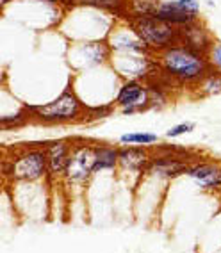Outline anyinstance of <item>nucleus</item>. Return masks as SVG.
<instances>
[{"label":"nucleus","instance_id":"obj_1","mask_svg":"<svg viewBox=\"0 0 221 253\" xmlns=\"http://www.w3.org/2000/svg\"><path fill=\"white\" fill-rule=\"evenodd\" d=\"M155 64L168 81L182 84V86L184 84L196 86L205 77V73L211 70L207 54L189 48L182 43H177V45L157 52Z\"/></svg>","mask_w":221,"mask_h":253},{"label":"nucleus","instance_id":"obj_2","mask_svg":"<svg viewBox=\"0 0 221 253\" xmlns=\"http://www.w3.org/2000/svg\"><path fill=\"white\" fill-rule=\"evenodd\" d=\"M31 118L38 123L45 125H61V123L84 122L88 105L81 102L72 87L64 89L57 98L43 105H25Z\"/></svg>","mask_w":221,"mask_h":253},{"label":"nucleus","instance_id":"obj_3","mask_svg":"<svg viewBox=\"0 0 221 253\" xmlns=\"http://www.w3.org/2000/svg\"><path fill=\"white\" fill-rule=\"evenodd\" d=\"M48 175L45 146L23 148L4 161V176L13 182H38Z\"/></svg>","mask_w":221,"mask_h":253},{"label":"nucleus","instance_id":"obj_4","mask_svg":"<svg viewBox=\"0 0 221 253\" xmlns=\"http://www.w3.org/2000/svg\"><path fill=\"white\" fill-rule=\"evenodd\" d=\"M127 23L134 29V32L146 43L152 54H157L161 50L178 43V27L164 22L159 16H137L129 18Z\"/></svg>","mask_w":221,"mask_h":253},{"label":"nucleus","instance_id":"obj_5","mask_svg":"<svg viewBox=\"0 0 221 253\" xmlns=\"http://www.w3.org/2000/svg\"><path fill=\"white\" fill-rule=\"evenodd\" d=\"M91 175H95V145L72 141V155L63 178L70 185H84Z\"/></svg>","mask_w":221,"mask_h":253},{"label":"nucleus","instance_id":"obj_6","mask_svg":"<svg viewBox=\"0 0 221 253\" xmlns=\"http://www.w3.org/2000/svg\"><path fill=\"white\" fill-rule=\"evenodd\" d=\"M114 105L129 116L134 113H143L152 107L150 86H146L139 79H127L114 96Z\"/></svg>","mask_w":221,"mask_h":253},{"label":"nucleus","instance_id":"obj_7","mask_svg":"<svg viewBox=\"0 0 221 253\" xmlns=\"http://www.w3.org/2000/svg\"><path fill=\"white\" fill-rule=\"evenodd\" d=\"M200 14V0H168L161 2L155 16L175 27L196 22Z\"/></svg>","mask_w":221,"mask_h":253},{"label":"nucleus","instance_id":"obj_8","mask_svg":"<svg viewBox=\"0 0 221 253\" xmlns=\"http://www.w3.org/2000/svg\"><path fill=\"white\" fill-rule=\"evenodd\" d=\"M113 66L127 79H146L154 63L146 54H116Z\"/></svg>","mask_w":221,"mask_h":253},{"label":"nucleus","instance_id":"obj_9","mask_svg":"<svg viewBox=\"0 0 221 253\" xmlns=\"http://www.w3.org/2000/svg\"><path fill=\"white\" fill-rule=\"evenodd\" d=\"M45 152L46 161H48V175L46 176L52 178V180L63 178L68 161H70V155H72V141L57 139L52 141V143H46Z\"/></svg>","mask_w":221,"mask_h":253},{"label":"nucleus","instance_id":"obj_10","mask_svg":"<svg viewBox=\"0 0 221 253\" xmlns=\"http://www.w3.org/2000/svg\"><path fill=\"white\" fill-rule=\"evenodd\" d=\"M185 175L193 178L198 187L207 191L221 189V164L207 163V161H196L189 164L185 169Z\"/></svg>","mask_w":221,"mask_h":253},{"label":"nucleus","instance_id":"obj_11","mask_svg":"<svg viewBox=\"0 0 221 253\" xmlns=\"http://www.w3.org/2000/svg\"><path fill=\"white\" fill-rule=\"evenodd\" d=\"M178 43L193 50H198V52H203V54H209L211 46L214 45V40H212L211 32L196 20V22L178 27Z\"/></svg>","mask_w":221,"mask_h":253},{"label":"nucleus","instance_id":"obj_12","mask_svg":"<svg viewBox=\"0 0 221 253\" xmlns=\"http://www.w3.org/2000/svg\"><path fill=\"white\" fill-rule=\"evenodd\" d=\"M109 45L116 54H152L143 40L134 32V29L129 25V29H118L109 38Z\"/></svg>","mask_w":221,"mask_h":253},{"label":"nucleus","instance_id":"obj_13","mask_svg":"<svg viewBox=\"0 0 221 253\" xmlns=\"http://www.w3.org/2000/svg\"><path fill=\"white\" fill-rule=\"evenodd\" d=\"M111 52H113V48L109 43L95 41V43H82V45L75 46L70 57L73 63L81 61V66H95V64L105 63L111 57Z\"/></svg>","mask_w":221,"mask_h":253},{"label":"nucleus","instance_id":"obj_14","mask_svg":"<svg viewBox=\"0 0 221 253\" xmlns=\"http://www.w3.org/2000/svg\"><path fill=\"white\" fill-rule=\"evenodd\" d=\"M152 161V155L146 150V146L137 145H125L120 148V159H118V168L125 171L143 173L148 169V164Z\"/></svg>","mask_w":221,"mask_h":253},{"label":"nucleus","instance_id":"obj_15","mask_svg":"<svg viewBox=\"0 0 221 253\" xmlns=\"http://www.w3.org/2000/svg\"><path fill=\"white\" fill-rule=\"evenodd\" d=\"M189 163L184 161L182 157L177 155H159V157H152L148 164V173H154L157 176H164V178H175L178 175H185Z\"/></svg>","mask_w":221,"mask_h":253},{"label":"nucleus","instance_id":"obj_16","mask_svg":"<svg viewBox=\"0 0 221 253\" xmlns=\"http://www.w3.org/2000/svg\"><path fill=\"white\" fill-rule=\"evenodd\" d=\"M120 148L109 145H95V173L118 168Z\"/></svg>","mask_w":221,"mask_h":253},{"label":"nucleus","instance_id":"obj_17","mask_svg":"<svg viewBox=\"0 0 221 253\" xmlns=\"http://www.w3.org/2000/svg\"><path fill=\"white\" fill-rule=\"evenodd\" d=\"M77 5H91L96 9L107 11L114 16H122L127 20V0H66Z\"/></svg>","mask_w":221,"mask_h":253},{"label":"nucleus","instance_id":"obj_18","mask_svg":"<svg viewBox=\"0 0 221 253\" xmlns=\"http://www.w3.org/2000/svg\"><path fill=\"white\" fill-rule=\"evenodd\" d=\"M161 0H127V20L137 16H152L157 13Z\"/></svg>","mask_w":221,"mask_h":253},{"label":"nucleus","instance_id":"obj_19","mask_svg":"<svg viewBox=\"0 0 221 253\" xmlns=\"http://www.w3.org/2000/svg\"><path fill=\"white\" fill-rule=\"evenodd\" d=\"M200 96H216L221 95V72L218 70H209L205 77L196 84Z\"/></svg>","mask_w":221,"mask_h":253},{"label":"nucleus","instance_id":"obj_20","mask_svg":"<svg viewBox=\"0 0 221 253\" xmlns=\"http://www.w3.org/2000/svg\"><path fill=\"white\" fill-rule=\"evenodd\" d=\"M157 141H159L157 134H152V132H146V130L129 132V134H123V136H120V143H122V145L150 146V145H155Z\"/></svg>","mask_w":221,"mask_h":253},{"label":"nucleus","instance_id":"obj_21","mask_svg":"<svg viewBox=\"0 0 221 253\" xmlns=\"http://www.w3.org/2000/svg\"><path fill=\"white\" fill-rule=\"evenodd\" d=\"M31 120H32V118H31V114H29V111L23 107L20 113L0 118V125L4 126V130H11V128H18V126L27 125Z\"/></svg>","mask_w":221,"mask_h":253},{"label":"nucleus","instance_id":"obj_22","mask_svg":"<svg viewBox=\"0 0 221 253\" xmlns=\"http://www.w3.org/2000/svg\"><path fill=\"white\" fill-rule=\"evenodd\" d=\"M114 111V102L113 104H102L96 107H88L84 122H96V120H104V118L111 116Z\"/></svg>","mask_w":221,"mask_h":253},{"label":"nucleus","instance_id":"obj_23","mask_svg":"<svg viewBox=\"0 0 221 253\" xmlns=\"http://www.w3.org/2000/svg\"><path fill=\"white\" fill-rule=\"evenodd\" d=\"M194 123L193 122H182L178 125H173L172 128H168L166 130V137L168 139H177V137H182L185 134H189V132L194 130Z\"/></svg>","mask_w":221,"mask_h":253},{"label":"nucleus","instance_id":"obj_24","mask_svg":"<svg viewBox=\"0 0 221 253\" xmlns=\"http://www.w3.org/2000/svg\"><path fill=\"white\" fill-rule=\"evenodd\" d=\"M207 57L209 63H211V68L221 72V41H214V45L209 50Z\"/></svg>","mask_w":221,"mask_h":253},{"label":"nucleus","instance_id":"obj_25","mask_svg":"<svg viewBox=\"0 0 221 253\" xmlns=\"http://www.w3.org/2000/svg\"><path fill=\"white\" fill-rule=\"evenodd\" d=\"M41 2H48V4H64L66 0H41Z\"/></svg>","mask_w":221,"mask_h":253},{"label":"nucleus","instance_id":"obj_26","mask_svg":"<svg viewBox=\"0 0 221 253\" xmlns=\"http://www.w3.org/2000/svg\"><path fill=\"white\" fill-rule=\"evenodd\" d=\"M0 2H2V5H5V4H9L11 0H0Z\"/></svg>","mask_w":221,"mask_h":253}]
</instances>
